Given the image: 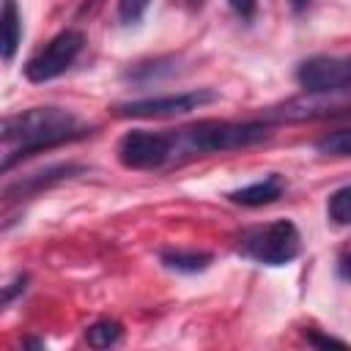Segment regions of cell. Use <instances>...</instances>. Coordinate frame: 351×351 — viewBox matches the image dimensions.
<instances>
[{
	"label": "cell",
	"instance_id": "obj_1",
	"mask_svg": "<svg viewBox=\"0 0 351 351\" xmlns=\"http://www.w3.org/2000/svg\"><path fill=\"white\" fill-rule=\"evenodd\" d=\"M90 134V129L80 126L77 115L71 110L63 107H30L25 112L8 115L3 121V165L0 170L8 173L16 162L44 151V148H55L60 143H71Z\"/></svg>",
	"mask_w": 351,
	"mask_h": 351
},
{
	"label": "cell",
	"instance_id": "obj_2",
	"mask_svg": "<svg viewBox=\"0 0 351 351\" xmlns=\"http://www.w3.org/2000/svg\"><path fill=\"white\" fill-rule=\"evenodd\" d=\"M271 137L269 121H197L173 132V159L252 148Z\"/></svg>",
	"mask_w": 351,
	"mask_h": 351
},
{
	"label": "cell",
	"instance_id": "obj_3",
	"mask_svg": "<svg viewBox=\"0 0 351 351\" xmlns=\"http://www.w3.org/2000/svg\"><path fill=\"white\" fill-rule=\"evenodd\" d=\"M239 252L263 266H285L302 252L299 228L291 219H274L241 233Z\"/></svg>",
	"mask_w": 351,
	"mask_h": 351
},
{
	"label": "cell",
	"instance_id": "obj_4",
	"mask_svg": "<svg viewBox=\"0 0 351 351\" xmlns=\"http://www.w3.org/2000/svg\"><path fill=\"white\" fill-rule=\"evenodd\" d=\"M82 49H85V33L82 30H74V27L60 30L49 44H44V49H38L25 63V77L30 82H49V80L66 74Z\"/></svg>",
	"mask_w": 351,
	"mask_h": 351
},
{
	"label": "cell",
	"instance_id": "obj_5",
	"mask_svg": "<svg viewBox=\"0 0 351 351\" xmlns=\"http://www.w3.org/2000/svg\"><path fill=\"white\" fill-rule=\"evenodd\" d=\"M219 99L217 90L211 88H197L186 93H170V96H151V99H137L115 107V115L121 118H176L186 115L192 110H200L206 104H214Z\"/></svg>",
	"mask_w": 351,
	"mask_h": 351
},
{
	"label": "cell",
	"instance_id": "obj_6",
	"mask_svg": "<svg viewBox=\"0 0 351 351\" xmlns=\"http://www.w3.org/2000/svg\"><path fill=\"white\" fill-rule=\"evenodd\" d=\"M118 159L129 170H156L173 159V134L132 129L118 143Z\"/></svg>",
	"mask_w": 351,
	"mask_h": 351
},
{
	"label": "cell",
	"instance_id": "obj_7",
	"mask_svg": "<svg viewBox=\"0 0 351 351\" xmlns=\"http://www.w3.org/2000/svg\"><path fill=\"white\" fill-rule=\"evenodd\" d=\"M296 82L304 93L351 88V55H313L299 63Z\"/></svg>",
	"mask_w": 351,
	"mask_h": 351
},
{
	"label": "cell",
	"instance_id": "obj_8",
	"mask_svg": "<svg viewBox=\"0 0 351 351\" xmlns=\"http://www.w3.org/2000/svg\"><path fill=\"white\" fill-rule=\"evenodd\" d=\"M351 110V88L343 90H329V93H304L299 99L285 101L282 107L271 110V121H310V118H324V115H337Z\"/></svg>",
	"mask_w": 351,
	"mask_h": 351
},
{
	"label": "cell",
	"instance_id": "obj_9",
	"mask_svg": "<svg viewBox=\"0 0 351 351\" xmlns=\"http://www.w3.org/2000/svg\"><path fill=\"white\" fill-rule=\"evenodd\" d=\"M82 170H85V167H82V165H74V162L49 165V167H44V170H36V173L19 178V181L5 184L3 197H5V203H11V200H25V197H36L38 192H44V189H49V186H55V184H60V181H66V178H74V176H80Z\"/></svg>",
	"mask_w": 351,
	"mask_h": 351
},
{
	"label": "cell",
	"instance_id": "obj_10",
	"mask_svg": "<svg viewBox=\"0 0 351 351\" xmlns=\"http://www.w3.org/2000/svg\"><path fill=\"white\" fill-rule=\"evenodd\" d=\"M282 192H285L282 176L271 173V176H266L263 181H255V184H247V186H241V189H233L228 197H230L233 203H239V206L258 208V206H269V203L280 200Z\"/></svg>",
	"mask_w": 351,
	"mask_h": 351
},
{
	"label": "cell",
	"instance_id": "obj_11",
	"mask_svg": "<svg viewBox=\"0 0 351 351\" xmlns=\"http://www.w3.org/2000/svg\"><path fill=\"white\" fill-rule=\"evenodd\" d=\"M0 25H3V60L11 63L22 41V14L16 8V0H3Z\"/></svg>",
	"mask_w": 351,
	"mask_h": 351
},
{
	"label": "cell",
	"instance_id": "obj_12",
	"mask_svg": "<svg viewBox=\"0 0 351 351\" xmlns=\"http://www.w3.org/2000/svg\"><path fill=\"white\" fill-rule=\"evenodd\" d=\"M211 252H184V250H165L162 252V263L173 271H184V274H195V271H206L211 266Z\"/></svg>",
	"mask_w": 351,
	"mask_h": 351
},
{
	"label": "cell",
	"instance_id": "obj_13",
	"mask_svg": "<svg viewBox=\"0 0 351 351\" xmlns=\"http://www.w3.org/2000/svg\"><path fill=\"white\" fill-rule=\"evenodd\" d=\"M121 337H123V326L115 318H99L85 329V340L90 348H110L121 343Z\"/></svg>",
	"mask_w": 351,
	"mask_h": 351
},
{
	"label": "cell",
	"instance_id": "obj_14",
	"mask_svg": "<svg viewBox=\"0 0 351 351\" xmlns=\"http://www.w3.org/2000/svg\"><path fill=\"white\" fill-rule=\"evenodd\" d=\"M315 151L324 156H351V126L326 132L324 137L315 140Z\"/></svg>",
	"mask_w": 351,
	"mask_h": 351
},
{
	"label": "cell",
	"instance_id": "obj_15",
	"mask_svg": "<svg viewBox=\"0 0 351 351\" xmlns=\"http://www.w3.org/2000/svg\"><path fill=\"white\" fill-rule=\"evenodd\" d=\"M326 214L335 225H351V184L348 186H340L329 195V203H326Z\"/></svg>",
	"mask_w": 351,
	"mask_h": 351
},
{
	"label": "cell",
	"instance_id": "obj_16",
	"mask_svg": "<svg viewBox=\"0 0 351 351\" xmlns=\"http://www.w3.org/2000/svg\"><path fill=\"white\" fill-rule=\"evenodd\" d=\"M151 0H118V19L123 25H137L148 11Z\"/></svg>",
	"mask_w": 351,
	"mask_h": 351
},
{
	"label": "cell",
	"instance_id": "obj_17",
	"mask_svg": "<svg viewBox=\"0 0 351 351\" xmlns=\"http://www.w3.org/2000/svg\"><path fill=\"white\" fill-rule=\"evenodd\" d=\"M25 288H27V274H16V277L3 288V307H11L14 296H16V293H25Z\"/></svg>",
	"mask_w": 351,
	"mask_h": 351
},
{
	"label": "cell",
	"instance_id": "obj_18",
	"mask_svg": "<svg viewBox=\"0 0 351 351\" xmlns=\"http://www.w3.org/2000/svg\"><path fill=\"white\" fill-rule=\"evenodd\" d=\"M304 337H307V343H313V346H318V348H329V346H335V348H348V343H346V340H340V337H332V335L304 332Z\"/></svg>",
	"mask_w": 351,
	"mask_h": 351
},
{
	"label": "cell",
	"instance_id": "obj_19",
	"mask_svg": "<svg viewBox=\"0 0 351 351\" xmlns=\"http://www.w3.org/2000/svg\"><path fill=\"white\" fill-rule=\"evenodd\" d=\"M228 5L236 11V16H241L244 22H250L255 16V8H258V0H228Z\"/></svg>",
	"mask_w": 351,
	"mask_h": 351
},
{
	"label": "cell",
	"instance_id": "obj_20",
	"mask_svg": "<svg viewBox=\"0 0 351 351\" xmlns=\"http://www.w3.org/2000/svg\"><path fill=\"white\" fill-rule=\"evenodd\" d=\"M101 3H104V0H85V5H82V11H80V16H85V14H88V16H93V14L101 8Z\"/></svg>",
	"mask_w": 351,
	"mask_h": 351
},
{
	"label": "cell",
	"instance_id": "obj_21",
	"mask_svg": "<svg viewBox=\"0 0 351 351\" xmlns=\"http://www.w3.org/2000/svg\"><path fill=\"white\" fill-rule=\"evenodd\" d=\"M340 274H343L346 280H351V258H348V255L340 258Z\"/></svg>",
	"mask_w": 351,
	"mask_h": 351
},
{
	"label": "cell",
	"instance_id": "obj_22",
	"mask_svg": "<svg viewBox=\"0 0 351 351\" xmlns=\"http://www.w3.org/2000/svg\"><path fill=\"white\" fill-rule=\"evenodd\" d=\"M184 3H186L189 11H200V8L206 5V0H184Z\"/></svg>",
	"mask_w": 351,
	"mask_h": 351
},
{
	"label": "cell",
	"instance_id": "obj_23",
	"mask_svg": "<svg viewBox=\"0 0 351 351\" xmlns=\"http://www.w3.org/2000/svg\"><path fill=\"white\" fill-rule=\"evenodd\" d=\"M288 3H291L293 11H304V8L310 5V0H288Z\"/></svg>",
	"mask_w": 351,
	"mask_h": 351
}]
</instances>
